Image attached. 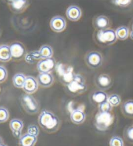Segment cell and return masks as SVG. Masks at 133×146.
<instances>
[{"mask_svg": "<svg viewBox=\"0 0 133 146\" xmlns=\"http://www.w3.org/2000/svg\"><path fill=\"white\" fill-rule=\"evenodd\" d=\"M38 122L40 127L49 134L56 133L61 125L59 117L51 110L46 109L42 110L40 112Z\"/></svg>", "mask_w": 133, "mask_h": 146, "instance_id": "1", "label": "cell"}, {"mask_svg": "<svg viewBox=\"0 0 133 146\" xmlns=\"http://www.w3.org/2000/svg\"><path fill=\"white\" fill-rule=\"evenodd\" d=\"M66 92L72 96H77L84 93L88 86L84 77L80 74H75L74 78L70 83L65 86Z\"/></svg>", "mask_w": 133, "mask_h": 146, "instance_id": "2", "label": "cell"}, {"mask_svg": "<svg viewBox=\"0 0 133 146\" xmlns=\"http://www.w3.org/2000/svg\"><path fill=\"white\" fill-rule=\"evenodd\" d=\"M114 121V115L112 112H97L94 117V124L97 131L104 132L108 131Z\"/></svg>", "mask_w": 133, "mask_h": 146, "instance_id": "3", "label": "cell"}, {"mask_svg": "<svg viewBox=\"0 0 133 146\" xmlns=\"http://www.w3.org/2000/svg\"><path fill=\"white\" fill-rule=\"evenodd\" d=\"M20 103L23 110L30 115L36 114L40 111L39 103L32 94H23L20 98Z\"/></svg>", "mask_w": 133, "mask_h": 146, "instance_id": "4", "label": "cell"}, {"mask_svg": "<svg viewBox=\"0 0 133 146\" xmlns=\"http://www.w3.org/2000/svg\"><path fill=\"white\" fill-rule=\"evenodd\" d=\"M55 70L59 75V80L65 86L70 83L74 78L75 74L73 72V68L70 66L62 63H57Z\"/></svg>", "mask_w": 133, "mask_h": 146, "instance_id": "5", "label": "cell"}, {"mask_svg": "<svg viewBox=\"0 0 133 146\" xmlns=\"http://www.w3.org/2000/svg\"><path fill=\"white\" fill-rule=\"evenodd\" d=\"M96 37L99 44L106 46H111L118 40L116 31L111 28L103 30L97 31Z\"/></svg>", "mask_w": 133, "mask_h": 146, "instance_id": "6", "label": "cell"}, {"mask_svg": "<svg viewBox=\"0 0 133 146\" xmlns=\"http://www.w3.org/2000/svg\"><path fill=\"white\" fill-rule=\"evenodd\" d=\"M84 62L90 69H97L103 64V57L101 53L98 51H91L85 55Z\"/></svg>", "mask_w": 133, "mask_h": 146, "instance_id": "7", "label": "cell"}, {"mask_svg": "<svg viewBox=\"0 0 133 146\" xmlns=\"http://www.w3.org/2000/svg\"><path fill=\"white\" fill-rule=\"evenodd\" d=\"M57 62L53 57L40 59L38 62L37 68L39 74L42 73H51L55 70Z\"/></svg>", "mask_w": 133, "mask_h": 146, "instance_id": "8", "label": "cell"}, {"mask_svg": "<svg viewBox=\"0 0 133 146\" xmlns=\"http://www.w3.org/2000/svg\"><path fill=\"white\" fill-rule=\"evenodd\" d=\"M95 84L99 90H107L112 86V80L110 76L106 74H101L95 79Z\"/></svg>", "mask_w": 133, "mask_h": 146, "instance_id": "9", "label": "cell"}, {"mask_svg": "<svg viewBox=\"0 0 133 146\" xmlns=\"http://www.w3.org/2000/svg\"><path fill=\"white\" fill-rule=\"evenodd\" d=\"M49 26L53 31L55 33H62L66 29L67 23L65 18L57 15L51 19Z\"/></svg>", "mask_w": 133, "mask_h": 146, "instance_id": "10", "label": "cell"}, {"mask_svg": "<svg viewBox=\"0 0 133 146\" xmlns=\"http://www.w3.org/2000/svg\"><path fill=\"white\" fill-rule=\"evenodd\" d=\"M10 49L12 56L15 59H21L26 55V49L21 42H15L11 44Z\"/></svg>", "mask_w": 133, "mask_h": 146, "instance_id": "11", "label": "cell"}, {"mask_svg": "<svg viewBox=\"0 0 133 146\" xmlns=\"http://www.w3.org/2000/svg\"><path fill=\"white\" fill-rule=\"evenodd\" d=\"M39 82L37 79L33 76L26 77L25 82L23 87V90L25 93L28 94H33L36 92L39 89Z\"/></svg>", "mask_w": 133, "mask_h": 146, "instance_id": "12", "label": "cell"}, {"mask_svg": "<svg viewBox=\"0 0 133 146\" xmlns=\"http://www.w3.org/2000/svg\"><path fill=\"white\" fill-rule=\"evenodd\" d=\"M23 125L24 124H23V121L20 119L14 118L11 120L10 123H9V127H10L14 137L20 138L22 136Z\"/></svg>", "mask_w": 133, "mask_h": 146, "instance_id": "13", "label": "cell"}, {"mask_svg": "<svg viewBox=\"0 0 133 146\" xmlns=\"http://www.w3.org/2000/svg\"><path fill=\"white\" fill-rule=\"evenodd\" d=\"M93 25L97 31L103 30L110 28V22L107 16L99 15L96 16L93 20Z\"/></svg>", "mask_w": 133, "mask_h": 146, "instance_id": "14", "label": "cell"}, {"mask_svg": "<svg viewBox=\"0 0 133 146\" xmlns=\"http://www.w3.org/2000/svg\"><path fill=\"white\" fill-rule=\"evenodd\" d=\"M37 81L39 86L42 88H49L53 85L54 77L51 73H42L37 76Z\"/></svg>", "mask_w": 133, "mask_h": 146, "instance_id": "15", "label": "cell"}, {"mask_svg": "<svg viewBox=\"0 0 133 146\" xmlns=\"http://www.w3.org/2000/svg\"><path fill=\"white\" fill-rule=\"evenodd\" d=\"M66 15L69 20L77 22L82 17V11L77 5H70L66 9Z\"/></svg>", "mask_w": 133, "mask_h": 146, "instance_id": "16", "label": "cell"}, {"mask_svg": "<svg viewBox=\"0 0 133 146\" xmlns=\"http://www.w3.org/2000/svg\"><path fill=\"white\" fill-rule=\"evenodd\" d=\"M108 94L103 90H96L90 94V100L94 104L98 105L108 101Z\"/></svg>", "mask_w": 133, "mask_h": 146, "instance_id": "17", "label": "cell"}, {"mask_svg": "<svg viewBox=\"0 0 133 146\" xmlns=\"http://www.w3.org/2000/svg\"><path fill=\"white\" fill-rule=\"evenodd\" d=\"M29 6L28 0H13L10 3V7L14 13L20 14L24 12Z\"/></svg>", "mask_w": 133, "mask_h": 146, "instance_id": "18", "label": "cell"}, {"mask_svg": "<svg viewBox=\"0 0 133 146\" xmlns=\"http://www.w3.org/2000/svg\"><path fill=\"white\" fill-rule=\"evenodd\" d=\"M86 118V114L82 110H73L70 114V120L73 123L76 125L82 124Z\"/></svg>", "mask_w": 133, "mask_h": 146, "instance_id": "19", "label": "cell"}, {"mask_svg": "<svg viewBox=\"0 0 133 146\" xmlns=\"http://www.w3.org/2000/svg\"><path fill=\"white\" fill-rule=\"evenodd\" d=\"M37 136L30 135L28 133L22 135L19 138L20 146H35L37 142Z\"/></svg>", "mask_w": 133, "mask_h": 146, "instance_id": "20", "label": "cell"}, {"mask_svg": "<svg viewBox=\"0 0 133 146\" xmlns=\"http://www.w3.org/2000/svg\"><path fill=\"white\" fill-rule=\"evenodd\" d=\"M121 110L125 117L133 118V100L124 101L121 106Z\"/></svg>", "mask_w": 133, "mask_h": 146, "instance_id": "21", "label": "cell"}, {"mask_svg": "<svg viewBox=\"0 0 133 146\" xmlns=\"http://www.w3.org/2000/svg\"><path fill=\"white\" fill-rule=\"evenodd\" d=\"M12 56L10 46L3 44L0 46V62H7L10 61Z\"/></svg>", "mask_w": 133, "mask_h": 146, "instance_id": "22", "label": "cell"}, {"mask_svg": "<svg viewBox=\"0 0 133 146\" xmlns=\"http://www.w3.org/2000/svg\"><path fill=\"white\" fill-rule=\"evenodd\" d=\"M115 31L116 37H117V38L119 40H125L129 36V29L127 27L124 26V25H122V26L118 27L115 30Z\"/></svg>", "mask_w": 133, "mask_h": 146, "instance_id": "23", "label": "cell"}, {"mask_svg": "<svg viewBox=\"0 0 133 146\" xmlns=\"http://www.w3.org/2000/svg\"><path fill=\"white\" fill-rule=\"evenodd\" d=\"M26 79V76L23 74L18 73L14 75L13 77V85L17 88H23Z\"/></svg>", "mask_w": 133, "mask_h": 146, "instance_id": "24", "label": "cell"}, {"mask_svg": "<svg viewBox=\"0 0 133 146\" xmlns=\"http://www.w3.org/2000/svg\"><path fill=\"white\" fill-rule=\"evenodd\" d=\"M39 52L42 59L53 57V50L51 46L49 45L45 44V45L42 46L39 49Z\"/></svg>", "mask_w": 133, "mask_h": 146, "instance_id": "25", "label": "cell"}, {"mask_svg": "<svg viewBox=\"0 0 133 146\" xmlns=\"http://www.w3.org/2000/svg\"><path fill=\"white\" fill-rule=\"evenodd\" d=\"M40 59H42V58L40 55L39 50L31 51V52L26 54L25 56V62L29 63V64H33L36 62V60H40Z\"/></svg>", "mask_w": 133, "mask_h": 146, "instance_id": "26", "label": "cell"}, {"mask_svg": "<svg viewBox=\"0 0 133 146\" xmlns=\"http://www.w3.org/2000/svg\"><path fill=\"white\" fill-rule=\"evenodd\" d=\"M108 101L113 107H118L122 103V98L117 94H112L108 96Z\"/></svg>", "mask_w": 133, "mask_h": 146, "instance_id": "27", "label": "cell"}, {"mask_svg": "<svg viewBox=\"0 0 133 146\" xmlns=\"http://www.w3.org/2000/svg\"><path fill=\"white\" fill-rule=\"evenodd\" d=\"M125 140L130 144H133V125L129 126L125 129L123 133Z\"/></svg>", "mask_w": 133, "mask_h": 146, "instance_id": "28", "label": "cell"}, {"mask_svg": "<svg viewBox=\"0 0 133 146\" xmlns=\"http://www.w3.org/2000/svg\"><path fill=\"white\" fill-rule=\"evenodd\" d=\"M110 146H125L124 141L123 139L118 136H113L109 141Z\"/></svg>", "mask_w": 133, "mask_h": 146, "instance_id": "29", "label": "cell"}, {"mask_svg": "<svg viewBox=\"0 0 133 146\" xmlns=\"http://www.w3.org/2000/svg\"><path fill=\"white\" fill-rule=\"evenodd\" d=\"M9 119V112L7 108L0 107V123H5Z\"/></svg>", "mask_w": 133, "mask_h": 146, "instance_id": "30", "label": "cell"}, {"mask_svg": "<svg viewBox=\"0 0 133 146\" xmlns=\"http://www.w3.org/2000/svg\"><path fill=\"white\" fill-rule=\"evenodd\" d=\"M112 108L113 107L108 103V101L97 105V110H98V112H112Z\"/></svg>", "mask_w": 133, "mask_h": 146, "instance_id": "31", "label": "cell"}, {"mask_svg": "<svg viewBox=\"0 0 133 146\" xmlns=\"http://www.w3.org/2000/svg\"><path fill=\"white\" fill-rule=\"evenodd\" d=\"M27 132L30 135H32L33 136H37L39 135V132H40V129L39 128V127L35 124H31L28 126L27 127Z\"/></svg>", "mask_w": 133, "mask_h": 146, "instance_id": "32", "label": "cell"}, {"mask_svg": "<svg viewBox=\"0 0 133 146\" xmlns=\"http://www.w3.org/2000/svg\"><path fill=\"white\" fill-rule=\"evenodd\" d=\"M8 72L5 67L0 65V83H3L7 79Z\"/></svg>", "mask_w": 133, "mask_h": 146, "instance_id": "33", "label": "cell"}, {"mask_svg": "<svg viewBox=\"0 0 133 146\" xmlns=\"http://www.w3.org/2000/svg\"><path fill=\"white\" fill-rule=\"evenodd\" d=\"M132 0H112L113 4L120 7H127L131 3Z\"/></svg>", "mask_w": 133, "mask_h": 146, "instance_id": "34", "label": "cell"}, {"mask_svg": "<svg viewBox=\"0 0 133 146\" xmlns=\"http://www.w3.org/2000/svg\"><path fill=\"white\" fill-rule=\"evenodd\" d=\"M129 36L130 38H131L132 40H133V31L131 30L130 31V33H129Z\"/></svg>", "mask_w": 133, "mask_h": 146, "instance_id": "35", "label": "cell"}, {"mask_svg": "<svg viewBox=\"0 0 133 146\" xmlns=\"http://www.w3.org/2000/svg\"><path fill=\"white\" fill-rule=\"evenodd\" d=\"M4 142H3V138H2L1 136H0V145H1L2 144H3Z\"/></svg>", "mask_w": 133, "mask_h": 146, "instance_id": "36", "label": "cell"}, {"mask_svg": "<svg viewBox=\"0 0 133 146\" xmlns=\"http://www.w3.org/2000/svg\"><path fill=\"white\" fill-rule=\"evenodd\" d=\"M0 146H7V145H5V143H3V144H2L1 145H0Z\"/></svg>", "mask_w": 133, "mask_h": 146, "instance_id": "37", "label": "cell"}, {"mask_svg": "<svg viewBox=\"0 0 133 146\" xmlns=\"http://www.w3.org/2000/svg\"><path fill=\"white\" fill-rule=\"evenodd\" d=\"M7 1H9V2H10V3H11V2H12V1H13V0H7Z\"/></svg>", "mask_w": 133, "mask_h": 146, "instance_id": "38", "label": "cell"}, {"mask_svg": "<svg viewBox=\"0 0 133 146\" xmlns=\"http://www.w3.org/2000/svg\"><path fill=\"white\" fill-rule=\"evenodd\" d=\"M132 30L133 31V24H132Z\"/></svg>", "mask_w": 133, "mask_h": 146, "instance_id": "39", "label": "cell"}, {"mask_svg": "<svg viewBox=\"0 0 133 146\" xmlns=\"http://www.w3.org/2000/svg\"><path fill=\"white\" fill-rule=\"evenodd\" d=\"M0 92H1V88H0Z\"/></svg>", "mask_w": 133, "mask_h": 146, "instance_id": "40", "label": "cell"}]
</instances>
